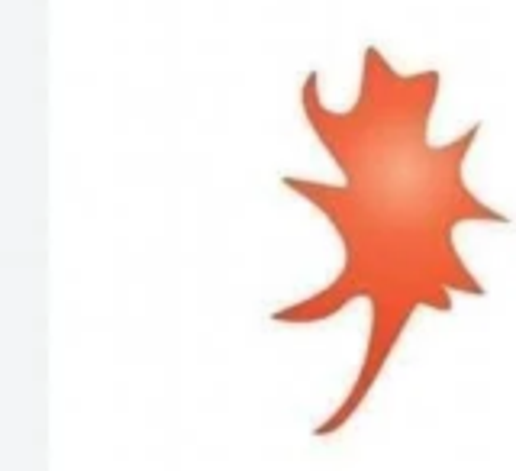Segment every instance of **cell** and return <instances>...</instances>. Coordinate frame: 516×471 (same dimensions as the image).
<instances>
[{
    "mask_svg": "<svg viewBox=\"0 0 516 471\" xmlns=\"http://www.w3.org/2000/svg\"><path fill=\"white\" fill-rule=\"evenodd\" d=\"M442 71H400L368 42L349 107H329L320 71H307L297 107L307 130L342 175L339 184L281 175V188L329 223L342 265L323 288L268 313L278 326H320L352 304H368L365 352L342 401L313 426V439L339 436L391 368L417 313H452L458 297H484L455 242L462 226H507L510 213L487 204L465 178L484 123L433 142Z\"/></svg>",
    "mask_w": 516,
    "mask_h": 471,
    "instance_id": "1",
    "label": "cell"
}]
</instances>
